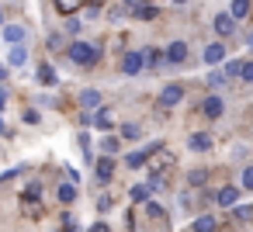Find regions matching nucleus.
Wrapping results in <instances>:
<instances>
[{"instance_id": "1", "label": "nucleus", "mask_w": 253, "mask_h": 232, "mask_svg": "<svg viewBox=\"0 0 253 232\" xmlns=\"http://www.w3.org/2000/svg\"><path fill=\"white\" fill-rule=\"evenodd\" d=\"M70 59H73L77 66H97L101 49H97L94 42H73V45H70Z\"/></svg>"}, {"instance_id": "2", "label": "nucleus", "mask_w": 253, "mask_h": 232, "mask_svg": "<svg viewBox=\"0 0 253 232\" xmlns=\"http://www.w3.org/2000/svg\"><path fill=\"white\" fill-rule=\"evenodd\" d=\"M39 191H42V184H39V180H32V184H28V191H25V197H21V208H25L28 215H39V211H42V204H39Z\"/></svg>"}, {"instance_id": "3", "label": "nucleus", "mask_w": 253, "mask_h": 232, "mask_svg": "<svg viewBox=\"0 0 253 232\" xmlns=\"http://www.w3.org/2000/svg\"><path fill=\"white\" fill-rule=\"evenodd\" d=\"M184 101V87L180 83H167L163 90H160V104L163 108H173V104H180Z\"/></svg>"}, {"instance_id": "4", "label": "nucleus", "mask_w": 253, "mask_h": 232, "mask_svg": "<svg viewBox=\"0 0 253 232\" xmlns=\"http://www.w3.org/2000/svg\"><path fill=\"white\" fill-rule=\"evenodd\" d=\"M142 66H146V56H142V52H125V59H122V73L135 77V73H142Z\"/></svg>"}, {"instance_id": "5", "label": "nucleus", "mask_w": 253, "mask_h": 232, "mask_svg": "<svg viewBox=\"0 0 253 232\" xmlns=\"http://www.w3.org/2000/svg\"><path fill=\"white\" fill-rule=\"evenodd\" d=\"M146 166L153 170V173H160V170H167V166H173V153H167V149H156L149 159H146Z\"/></svg>"}, {"instance_id": "6", "label": "nucleus", "mask_w": 253, "mask_h": 232, "mask_svg": "<svg viewBox=\"0 0 253 232\" xmlns=\"http://www.w3.org/2000/svg\"><path fill=\"white\" fill-rule=\"evenodd\" d=\"M201 111H205V118H222V111H225V101L218 97V94H211V97H205V104H201Z\"/></svg>"}, {"instance_id": "7", "label": "nucleus", "mask_w": 253, "mask_h": 232, "mask_svg": "<svg viewBox=\"0 0 253 232\" xmlns=\"http://www.w3.org/2000/svg\"><path fill=\"white\" fill-rule=\"evenodd\" d=\"M215 32L222 35V39H229L232 32H236V18L225 11V14H215Z\"/></svg>"}, {"instance_id": "8", "label": "nucleus", "mask_w": 253, "mask_h": 232, "mask_svg": "<svg viewBox=\"0 0 253 232\" xmlns=\"http://www.w3.org/2000/svg\"><path fill=\"white\" fill-rule=\"evenodd\" d=\"M187 149H191V153H208V149H211V139H208L205 132H194V135H187Z\"/></svg>"}, {"instance_id": "9", "label": "nucleus", "mask_w": 253, "mask_h": 232, "mask_svg": "<svg viewBox=\"0 0 253 232\" xmlns=\"http://www.w3.org/2000/svg\"><path fill=\"white\" fill-rule=\"evenodd\" d=\"M4 42L7 45H25V28L21 25H4Z\"/></svg>"}, {"instance_id": "10", "label": "nucleus", "mask_w": 253, "mask_h": 232, "mask_svg": "<svg viewBox=\"0 0 253 232\" xmlns=\"http://www.w3.org/2000/svg\"><path fill=\"white\" fill-rule=\"evenodd\" d=\"M222 59H225V45H222V42H211V45L205 49V63H208V66H218Z\"/></svg>"}, {"instance_id": "11", "label": "nucleus", "mask_w": 253, "mask_h": 232, "mask_svg": "<svg viewBox=\"0 0 253 232\" xmlns=\"http://www.w3.org/2000/svg\"><path fill=\"white\" fill-rule=\"evenodd\" d=\"M184 59H187V42H170L167 63H184Z\"/></svg>"}, {"instance_id": "12", "label": "nucleus", "mask_w": 253, "mask_h": 232, "mask_svg": "<svg viewBox=\"0 0 253 232\" xmlns=\"http://www.w3.org/2000/svg\"><path fill=\"white\" fill-rule=\"evenodd\" d=\"M94 128H101V132L115 128V115H111L108 108H97V115H94Z\"/></svg>"}, {"instance_id": "13", "label": "nucleus", "mask_w": 253, "mask_h": 232, "mask_svg": "<svg viewBox=\"0 0 253 232\" xmlns=\"http://www.w3.org/2000/svg\"><path fill=\"white\" fill-rule=\"evenodd\" d=\"M215 201H218L222 208H232V204L239 201V187H222V191L215 194Z\"/></svg>"}, {"instance_id": "14", "label": "nucleus", "mask_w": 253, "mask_h": 232, "mask_svg": "<svg viewBox=\"0 0 253 232\" xmlns=\"http://www.w3.org/2000/svg\"><path fill=\"white\" fill-rule=\"evenodd\" d=\"M80 104L84 108H101V90H94V87L80 90Z\"/></svg>"}, {"instance_id": "15", "label": "nucleus", "mask_w": 253, "mask_h": 232, "mask_svg": "<svg viewBox=\"0 0 253 232\" xmlns=\"http://www.w3.org/2000/svg\"><path fill=\"white\" fill-rule=\"evenodd\" d=\"M94 170H97V177H101V180H111V177H115V159H111V156H104V159H97V166H94Z\"/></svg>"}, {"instance_id": "16", "label": "nucleus", "mask_w": 253, "mask_h": 232, "mask_svg": "<svg viewBox=\"0 0 253 232\" xmlns=\"http://www.w3.org/2000/svg\"><path fill=\"white\" fill-rule=\"evenodd\" d=\"M229 14H232L236 21L250 18V0H232V4H229Z\"/></svg>"}, {"instance_id": "17", "label": "nucleus", "mask_w": 253, "mask_h": 232, "mask_svg": "<svg viewBox=\"0 0 253 232\" xmlns=\"http://www.w3.org/2000/svg\"><path fill=\"white\" fill-rule=\"evenodd\" d=\"M132 14H135L139 21H153V18H156L160 11H156L153 4H146V0H142V4H135V11H132Z\"/></svg>"}, {"instance_id": "18", "label": "nucleus", "mask_w": 253, "mask_h": 232, "mask_svg": "<svg viewBox=\"0 0 253 232\" xmlns=\"http://www.w3.org/2000/svg\"><path fill=\"white\" fill-rule=\"evenodd\" d=\"M11 66H25L28 63V49L25 45H11V59H7Z\"/></svg>"}, {"instance_id": "19", "label": "nucleus", "mask_w": 253, "mask_h": 232, "mask_svg": "<svg viewBox=\"0 0 253 232\" xmlns=\"http://www.w3.org/2000/svg\"><path fill=\"white\" fill-rule=\"evenodd\" d=\"M56 197H59V204H73V201H77V187H73V184H63V187L56 191Z\"/></svg>"}, {"instance_id": "20", "label": "nucleus", "mask_w": 253, "mask_h": 232, "mask_svg": "<svg viewBox=\"0 0 253 232\" xmlns=\"http://www.w3.org/2000/svg\"><path fill=\"white\" fill-rule=\"evenodd\" d=\"M84 7V0H56V11L59 14H73V11H80Z\"/></svg>"}, {"instance_id": "21", "label": "nucleus", "mask_w": 253, "mask_h": 232, "mask_svg": "<svg viewBox=\"0 0 253 232\" xmlns=\"http://www.w3.org/2000/svg\"><path fill=\"white\" fill-rule=\"evenodd\" d=\"M218 229V222L211 218V215H201L198 222H194V232H215Z\"/></svg>"}, {"instance_id": "22", "label": "nucleus", "mask_w": 253, "mask_h": 232, "mask_svg": "<svg viewBox=\"0 0 253 232\" xmlns=\"http://www.w3.org/2000/svg\"><path fill=\"white\" fill-rule=\"evenodd\" d=\"M122 139H132V142H135V139H142V128H139L135 121H125V125H122Z\"/></svg>"}, {"instance_id": "23", "label": "nucleus", "mask_w": 253, "mask_h": 232, "mask_svg": "<svg viewBox=\"0 0 253 232\" xmlns=\"http://www.w3.org/2000/svg\"><path fill=\"white\" fill-rule=\"evenodd\" d=\"M39 83H49V87L56 83V70H52L49 63H45V66H39Z\"/></svg>"}, {"instance_id": "24", "label": "nucleus", "mask_w": 253, "mask_h": 232, "mask_svg": "<svg viewBox=\"0 0 253 232\" xmlns=\"http://www.w3.org/2000/svg\"><path fill=\"white\" fill-rule=\"evenodd\" d=\"M232 218L236 222H253V208L250 204H239V208H232Z\"/></svg>"}, {"instance_id": "25", "label": "nucleus", "mask_w": 253, "mask_h": 232, "mask_svg": "<svg viewBox=\"0 0 253 232\" xmlns=\"http://www.w3.org/2000/svg\"><path fill=\"white\" fill-rule=\"evenodd\" d=\"M222 73H225V77H239V73H243V59H229Z\"/></svg>"}, {"instance_id": "26", "label": "nucleus", "mask_w": 253, "mask_h": 232, "mask_svg": "<svg viewBox=\"0 0 253 232\" xmlns=\"http://www.w3.org/2000/svg\"><path fill=\"white\" fill-rule=\"evenodd\" d=\"M128 197H132L135 204H139V201H149V187H142V184H139V187H132V191H128Z\"/></svg>"}, {"instance_id": "27", "label": "nucleus", "mask_w": 253, "mask_h": 232, "mask_svg": "<svg viewBox=\"0 0 253 232\" xmlns=\"http://www.w3.org/2000/svg\"><path fill=\"white\" fill-rule=\"evenodd\" d=\"M167 63V56H160V52H146V66H153V70H160Z\"/></svg>"}, {"instance_id": "28", "label": "nucleus", "mask_w": 253, "mask_h": 232, "mask_svg": "<svg viewBox=\"0 0 253 232\" xmlns=\"http://www.w3.org/2000/svg\"><path fill=\"white\" fill-rule=\"evenodd\" d=\"M146 215L149 218H163V204L160 201H146Z\"/></svg>"}, {"instance_id": "29", "label": "nucleus", "mask_w": 253, "mask_h": 232, "mask_svg": "<svg viewBox=\"0 0 253 232\" xmlns=\"http://www.w3.org/2000/svg\"><path fill=\"white\" fill-rule=\"evenodd\" d=\"M205 177H208L205 170H191V173H187V180H191L194 187H201V184H205Z\"/></svg>"}, {"instance_id": "30", "label": "nucleus", "mask_w": 253, "mask_h": 232, "mask_svg": "<svg viewBox=\"0 0 253 232\" xmlns=\"http://www.w3.org/2000/svg\"><path fill=\"white\" fill-rule=\"evenodd\" d=\"M239 80L253 83V59H246V63H243V73H239Z\"/></svg>"}, {"instance_id": "31", "label": "nucleus", "mask_w": 253, "mask_h": 232, "mask_svg": "<svg viewBox=\"0 0 253 232\" xmlns=\"http://www.w3.org/2000/svg\"><path fill=\"white\" fill-rule=\"evenodd\" d=\"M101 149H104V156L118 153V139H104V142H101Z\"/></svg>"}, {"instance_id": "32", "label": "nucleus", "mask_w": 253, "mask_h": 232, "mask_svg": "<svg viewBox=\"0 0 253 232\" xmlns=\"http://www.w3.org/2000/svg\"><path fill=\"white\" fill-rule=\"evenodd\" d=\"M225 80H229V77H225V73H208V83H211V87H222V83H225Z\"/></svg>"}, {"instance_id": "33", "label": "nucleus", "mask_w": 253, "mask_h": 232, "mask_svg": "<svg viewBox=\"0 0 253 232\" xmlns=\"http://www.w3.org/2000/svg\"><path fill=\"white\" fill-rule=\"evenodd\" d=\"M243 187H246V191H253V166H246V170H243Z\"/></svg>"}, {"instance_id": "34", "label": "nucleus", "mask_w": 253, "mask_h": 232, "mask_svg": "<svg viewBox=\"0 0 253 232\" xmlns=\"http://www.w3.org/2000/svg\"><path fill=\"white\" fill-rule=\"evenodd\" d=\"M84 11H87V18H97V14H101V4H87Z\"/></svg>"}, {"instance_id": "35", "label": "nucleus", "mask_w": 253, "mask_h": 232, "mask_svg": "<svg viewBox=\"0 0 253 232\" xmlns=\"http://www.w3.org/2000/svg\"><path fill=\"white\" fill-rule=\"evenodd\" d=\"M90 232H108V225H104V222H97V225H94Z\"/></svg>"}, {"instance_id": "36", "label": "nucleus", "mask_w": 253, "mask_h": 232, "mask_svg": "<svg viewBox=\"0 0 253 232\" xmlns=\"http://www.w3.org/2000/svg\"><path fill=\"white\" fill-rule=\"evenodd\" d=\"M0 135H7V125H4V118H0Z\"/></svg>"}, {"instance_id": "37", "label": "nucleus", "mask_w": 253, "mask_h": 232, "mask_svg": "<svg viewBox=\"0 0 253 232\" xmlns=\"http://www.w3.org/2000/svg\"><path fill=\"white\" fill-rule=\"evenodd\" d=\"M0 28H4V11H0Z\"/></svg>"}, {"instance_id": "38", "label": "nucleus", "mask_w": 253, "mask_h": 232, "mask_svg": "<svg viewBox=\"0 0 253 232\" xmlns=\"http://www.w3.org/2000/svg\"><path fill=\"white\" fill-rule=\"evenodd\" d=\"M0 80H4V66H0Z\"/></svg>"}, {"instance_id": "39", "label": "nucleus", "mask_w": 253, "mask_h": 232, "mask_svg": "<svg viewBox=\"0 0 253 232\" xmlns=\"http://www.w3.org/2000/svg\"><path fill=\"white\" fill-rule=\"evenodd\" d=\"M173 4H187V0H173Z\"/></svg>"}, {"instance_id": "40", "label": "nucleus", "mask_w": 253, "mask_h": 232, "mask_svg": "<svg viewBox=\"0 0 253 232\" xmlns=\"http://www.w3.org/2000/svg\"><path fill=\"white\" fill-rule=\"evenodd\" d=\"M250 45H253V35H250Z\"/></svg>"}, {"instance_id": "41", "label": "nucleus", "mask_w": 253, "mask_h": 232, "mask_svg": "<svg viewBox=\"0 0 253 232\" xmlns=\"http://www.w3.org/2000/svg\"><path fill=\"white\" fill-rule=\"evenodd\" d=\"M146 4H149V0H146Z\"/></svg>"}]
</instances>
